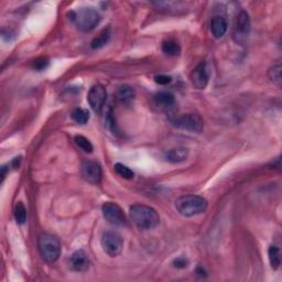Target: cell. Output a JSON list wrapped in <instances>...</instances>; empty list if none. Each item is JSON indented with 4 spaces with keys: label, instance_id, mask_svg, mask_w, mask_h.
<instances>
[{
    "label": "cell",
    "instance_id": "6da1fadb",
    "mask_svg": "<svg viewBox=\"0 0 282 282\" xmlns=\"http://www.w3.org/2000/svg\"><path fill=\"white\" fill-rule=\"evenodd\" d=\"M129 216L132 223L142 231L152 229L160 223V216L157 213V211L147 205H132L129 211Z\"/></svg>",
    "mask_w": 282,
    "mask_h": 282
},
{
    "label": "cell",
    "instance_id": "7a4b0ae2",
    "mask_svg": "<svg viewBox=\"0 0 282 282\" xmlns=\"http://www.w3.org/2000/svg\"><path fill=\"white\" fill-rule=\"evenodd\" d=\"M70 20L73 22L75 26L83 32H90L94 30L100 22L99 12L94 8H79L69 13Z\"/></svg>",
    "mask_w": 282,
    "mask_h": 282
},
{
    "label": "cell",
    "instance_id": "3957f363",
    "mask_svg": "<svg viewBox=\"0 0 282 282\" xmlns=\"http://www.w3.org/2000/svg\"><path fill=\"white\" fill-rule=\"evenodd\" d=\"M175 209L184 217H193L205 213L207 201L198 195H184L175 201Z\"/></svg>",
    "mask_w": 282,
    "mask_h": 282
},
{
    "label": "cell",
    "instance_id": "277c9868",
    "mask_svg": "<svg viewBox=\"0 0 282 282\" xmlns=\"http://www.w3.org/2000/svg\"><path fill=\"white\" fill-rule=\"evenodd\" d=\"M39 253L41 258L47 263H54L61 256V242L59 238L52 234H41L38 240Z\"/></svg>",
    "mask_w": 282,
    "mask_h": 282
},
{
    "label": "cell",
    "instance_id": "5b68a950",
    "mask_svg": "<svg viewBox=\"0 0 282 282\" xmlns=\"http://www.w3.org/2000/svg\"><path fill=\"white\" fill-rule=\"evenodd\" d=\"M172 125L178 129L200 134L204 128V121L197 114H184L170 119Z\"/></svg>",
    "mask_w": 282,
    "mask_h": 282
},
{
    "label": "cell",
    "instance_id": "8992f818",
    "mask_svg": "<svg viewBox=\"0 0 282 282\" xmlns=\"http://www.w3.org/2000/svg\"><path fill=\"white\" fill-rule=\"evenodd\" d=\"M251 30V24L249 15L246 11L241 10L237 13L233 25V39L237 44L244 46L249 38Z\"/></svg>",
    "mask_w": 282,
    "mask_h": 282
},
{
    "label": "cell",
    "instance_id": "52a82bcc",
    "mask_svg": "<svg viewBox=\"0 0 282 282\" xmlns=\"http://www.w3.org/2000/svg\"><path fill=\"white\" fill-rule=\"evenodd\" d=\"M100 244L103 247V250L109 257H117V256L120 255L122 250L123 240L122 237L117 232L107 231L101 236Z\"/></svg>",
    "mask_w": 282,
    "mask_h": 282
},
{
    "label": "cell",
    "instance_id": "ba28073f",
    "mask_svg": "<svg viewBox=\"0 0 282 282\" xmlns=\"http://www.w3.org/2000/svg\"><path fill=\"white\" fill-rule=\"evenodd\" d=\"M101 212H103L104 217L107 222L115 225V226H126L127 225V218L126 215L120 206L116 203L107 202L105 203L101 207Z\"/></svg>",
    "mask_w": 282,
    "mask_h": 282
},
{
    "label": "cell",
    "instance_id": "9c48e42d",
    "mask_svg": "<svg viewBox=\"0 0 282 282\" xmlns=\"http://www.w3.org/2000/svg\"><path fill=\"white\" fill-rule=\"evenodd\" d=\"M106 98H107V93H106V88L100 85V84H96V85L92 86L90 92L87 94V101L90 104L91 108L94 110L96 114H100L103 107L105 105Z\"/></svg>",
    "mask_w": 282,
    "mask_h": 282
},
{
    "label": "cell",
    "instance_id": "30bf717a",
    "mask_svg": "<svg viewBox=\"0 0 282 282\" xmlns=\"http://www.w3.org/2000/svg\"><path fill=\"white\" fill-rule=\"evenodd\" d=\"M211 77V70L209 68V63L206 61L201 62L191 73V82L192 85L196 90H204L209 84Z\"/></svg>",
    "mask_w": 282,
    "mask_h": 282
},
{
    "label": "cell",
    "instance_id": "8fae6325",
    "mask_svg": "<svg viewBox=\"0 0 282 282\" xmlns=\"http://www.w3.org/2000/svg\"><path fill=\"white\" fill-rule=\"evenodd\" d=\"M81 173L83 179L88 183L98 184L101 180V167L95 161H84L81 166Z\"/></svg>",
    "mask_w": 282,
    "mask_h": 282
},
{
    "label": "cell",
    "instance_id": "7c38bea8",
    "mask_svg": "<svg viewBox=\"0 0 282 282\" xmlns=\"http://www.w3.org/2000/svg\"><path fill=\"white\" fill-rule=\"evenodd\" d=\"M174 96L169 92H159L152 98V105L160 112H167L174 106Z\"/></svg>",
    "mask_w": 282,
    "mask_h": 282
},
{
    "label": "cell",
    "instance_id": "4fadbf2b",
    "mask_svg": "<svg viewBox=\"0 0 282 282\" xmlns=\"http://www.w3.org/2000/svg\"><path fill=\"white\" fill-rule=\"evenodd\" d=\"M70 264L73 270L83 272L88 270V268H90V259H88V256L85 251L79 249L70 256Z\"/></svg>",
    "mask_w": 282,
    "mask_h": 282
},
{
    "label": "cell",
    "instance_id": "5bb4252c",
    "mask_svg": "<svg viewBox=\"0 0 282 282\" xmlns=\"http://www.w3.org/2000/svg\"><path fill=\"white\" fill-rule=\"evenodd\" d=\"M228 24L223 16H215L211 20V32L215 39L223 38L227 32Z\"/></svg>",
    "mask_w": 282,
    "mask_h": 282
},
{
    "label": "cell",
    "instance_id": "9a60e30c",
    "mask_svg": "<svg viewBox=\"0 0 282 282\" xmlns=\"http://www.w3.org/2000/svg\"><path fill=\"white\" fill-rule=\"evenodd\" d=\"M188 154L189 151L188 148H174L165 151L163 157L170 163H180L187 160L188 158Z\"/></svg>",
    "mask_w": 282,
    "mask_h": 282
},
{
    "label": "cell",
    "instance_id": "2e32d148",
    "mask_svg": "<svg viewBox=\"0 0 282 282\" xmlns=\"http://www.w3.org/2000/svg\"><path fill=\"white\" fill-rule=\"evenodd\" d=\"M117 99L122 104H129L134 100L136 96V92L134 88L129 85H121L117 90Z\"/></svg>",
    "mask_w": 282,
    "mask_h": 282
},
{
    "label": "cell",
    "instance_id": "e0dca14e",
    "mask_svg": "<svg viewBox=\"0 0 282 282\" xmlns=\"http://www.w3.org/2000/svg\"><path fill=\"white\" fill-rule=\"evenodd\" d=\"M162 52L167 56H178L181 53L180 44L173 39H167L162 43Z\"/></svg>",
    "mask_w": 282,
    "mask_h": 282
},
{
    "label": "cell",
    "instance_id": "ac0fdd59",
    "mask_svg": "<svg viewBox=\"0 0 282 282\" xmlns=\"http://www.w3.org/2000/svg\"><path fill=\"white\" fill-rule=\"evenodd\" d=\"M281 72H282L281 63L273 64L268 70L269 81H270L273 85H276L277 87H281V83H282Z\"/></svg>",
    "mask_w": 282,
    "mask_h": 282
},
{
    "label": "cell",
    "instance_id": "d6986e66",
    "mask_svg": "<svg viewBox=\"0 0 282 282\" xmlns=\"http://www.w3.org/2000/svg\"><path fill=\"white\" fill-rule=\"evenodd\" d=\"M110 35H112V33H110V29H104L99 33V35H97V37L92 41L91 43L92 48L96 50V48H100L106 46V44L109 42Z\"/></svg>",
    "mask_w": 282,
    "mask_h": 282
},
{
    "label": "cell",
    "instance_id": "ffe728a7",
    "mask_svg": "<svg viewBox=\"0 0 282 282\" xmlns=\"http://www.w3.org/2000/svg\"><path fill=\"white\" fill-rule=\"evenodd\" d=\"M268 256L269 261H270L271 268L277 270L280 267L281 263V257H280V249L277 246H270L268 249Z\"/></svg>",
    "mask_w": 282,
    "mask_h": 282
},
{
    "label": "cell",
    "instance_id": "44dd1931",
    "mask_svg": "<svg viewBox=\"0 0 282 282\" xmlns=\"http://www.w3.org/2000/svg\"><path fill=\"white\" fill-rule=\"evenodd\" d=\"M70 116H72L73 120L79 123V125H85L90 120V113L83 108H75L72 114H70Z\"/></svg>",
    "mask_w": 282,
    "mask_h": 282
},
{
    "label": "cell",
    "instance_id": "7402d4cb",
    "mask_svg": "<svg viewBox=\"0 0 282 282\" xmlns=\"http://www.w3.org/2000/svg\"><path fill=\"white\" fill-rule=\"evenodd\" d=\"M114 167H115V171H116V173L120 176V178L126 179V180L134 179V176H135L134 171L129 169L127 165L122 164V163H116Z\"/></svg>",
    "mask_w": 282,
    "mask_h": 282
},
{
    "label": "cell",
    "instance_id": "603a6c76",
    "mask_svg": "<svg viewBox=\"0 0 282 282\" xmlns=\"http://www.w3.org/2000/svg\"><path fill=\"white\" fill-rule=\"evenodd\" d=\"M13 214H15V218H16V222L18 224H24L25 220H26V210L24 205L22 204V202H18L16 206H15V212H13Z\"/></svg>",
    "mask_w": 282,
    "mask_h": 282
},
{
    "label": "cell",
    "instance_id": "cb8c5ba5",
    "mask_svg": "<svg viewBox=\"0 0 282 282\" xmlns=\"http://www.w3.org/2000/svg\"><path fill=\"white\" fill-rule=\"evenodd\" d=\"M74 141H75V143L77 144V147L81 148L83 151H85L87 153L93 152V149H94V147H93L91 141L87 138H85L84 136H75Z\"/></svg>",
    "mask_w": 282,
    "mask_h": 282
},
{
    "label": "cell",
    "instance_id": "d4e9b609",
    "mask_svg": "<svg viewBox=\"0 0 282 282\" xmlns=\"http://www.w3.org/2000/svg\"><path fill=\"white\" fill-rule=\"evenodd\" d=\"M48 64H50V61L47 57H39L32 63V68L35 70H44L47 68Z\"/></svg>",
    "mask_w": 282,
    "mask_h": 282
},
{
    "label": "cell",
    "instance_id": "484cf974",
    "mask_svg": "<svg viewBox=\"0 0 282 282\" xmlns=\"http://www.w3.org/2000/svg\"><path fill=\"white\" fill-rule=\"evenodd\" d=\"M154 81H156V83L159 84V85H166V84L171 83L172 77L167 76V75H164V74H160V75H157V76H154Z\"/></svg>",
    "mask_w": 282,
    "mask_h": 282
},
{
    "label": "cell",
    "instance_id": "4316f807",
    "mask_svg": "<svg viewBox=\"0 0 282 282\" xmlns=\"http://www.w3.org/2000/svg\"><path fill=\"white\" fill-rule=\"evenodd\" d=\"M173 264L175 268H179V269L187 268L188 266V260L185 257H178L176 259H174Z\"/></svg>",
    "mask_w": 282,
    "mask_h": 282
},
{
    "label": "cell",
    "instance_id": "83f0119b",
    "mask_svg": "<svg viewBox=\"0 0 282 282\" xmlns=\"http://www.w3.org/2000/svg\"><path fill=\"white\" fill-rule=\"evenodd\" d=\"M20 161H21V157L15 158V159H13V161L11 162V165L15 167V169H17V167L19 166V164H20Z\"/></svg>",
    "mask_w": 282,
    "mask_h": 282
},
{
    "label": "cell",
    "instance_id": "f1b7e54d",
    "mask_svg": "<svg viewBox=\"0 0 282 282\" xmlns=\"http://www.w3.org/2000/svg\"><path fill=\"white\" fill-rule=\"evenodd\" d=\"M195 272L197 273L198 276H201V277H203V276H205V271H204V269H203L201 266H198L197 268H196V270H195Z\"/></svg>",
    "mask_w": 282,
    "mask_h": 282
},
{
    "label": "cell",
    "instance_id": "f546056e",
    "mask_svg": "<svg viewBox=\"0 0 282 282\" xmlns=\"http://www.w3.org/2000/svg\"><path fill=\"white\" fill-rule=\"evenodd\" d=\"M6 174H7L6 166H2L1 167V183L4 181V178H6Z\"/></svg>",
    "mask_w": 282,
    "mask_h": 282
}]
</instances>
